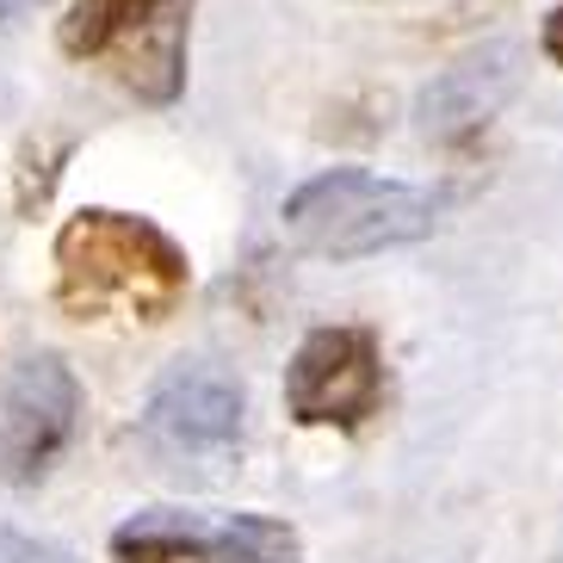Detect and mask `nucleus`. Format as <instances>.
I'll list each match as a JSON object with an SVG mask.
<instances>
[{"instance_id":"f03ea898","label":"nucleus","mask_w":563,"mask_h":563,"mask_svg":"<svg viewBox=\"0 0 563 563\" xmlns=\"http://www.w3.org/2000/svg\"><path fill=\"white\" fill-rule=\"evenodd\" d=\"M279 217L285 235L316 261H365V254L433 235L440 205L421 186L384 180V174H365V167H329V174L303 180Z\"/></svg>"},{"instance_id":"0eeeda50","label":"nucleus","mask_w":563,"mask_h":563,"mask_svg":"<svg viewBox=\"0 0 563 563\" xmlns=\"http://www.w3.org/2000/svg\"><path fill=\"white\" fill-rule=\"evenodd\" d=\"M143 428L167 440L174 452H211L242 433V384L205 360H180L155 384Z\"/></svg>"},{"instance_id":"f257e3e1","label":"nucleus","mask_w":563,"mask_h":563,"mask_svg":"<svg viewBox=\"0 0 563 563\" xmlns=\"http://www.w3.org/2000/svg\"><path fill=\"white\" fill-rule=\"evenodd\" d=\"M186 285H192L186 249L150 217L93 205L56 230V303L81 322H106V316L167 322L180 310Z\"/></svg>"},{"instance_id":"39448f33","label":"nucleus","mask_w":563,"mask_h":563,"mask_svg":"<svg viewBox=\"0 0 563 563\" xmlns=\"http://www.w3.org/2000/svg\"><path fill=\"white\" fill-rule=\"evenodd\" d=\"M112 563H303V545L266 514L150 508L112 532Z\"/></svg>"},{"instance_id":"20e7f679","label":"nucleus","mask_w":563,"mask_h":563,"mask_svg":"<svg viewBox=\"0 0 563 563\" xmlns=\"http://www.w3.org/2000/svg\"><path fill=\"white\" fill-rule=\"evenodd\" d=\"M384 409V347L365 322L310 329L285 365V415L298 428H365Z\"/></svg>"},{"instance_id":"7ed1b4c3","label":"nucleus","mask_w":563,"mask_h":563,"mask_svg":"<svg viewBox=\"0 0 563 563\" xmlns=\"http://www.w3.org/2000/svg\"><path fill=\"white\" fill-rule=\"evenodd\" d=\"M56 44L81 63H112L118 81L150 106L180 100L186 87L180 0H75Z\"/></svg>"},{"instance_id":"6e6552de","label":"nucleus","mask_w":563,"mask_h":563,"mask_svg":"<svg viewBox=\"0 0 563 563\" xmlns=\"http://www.w3.org/2000/svg\"><path fill=\"white\" fill-rule=\"evenodd\" d=\"M0 563H68V558L56 545H44V539H32V532L0 527Z\"/></svg>"},{"instance_id":"1a4fd4ad","label":"nucleus","mask_w":563,"mask_h":563,"mask_svg":"<svg viewBox=\"0 0 563 563\" xmlns=\"http://www.w3.org/2000/svg\"><path fill=\"white\" fill-rule=\"evenodd\" d=\"M539 51L563 68V7H551V13H545V25H539Z\"/></svg>"},{"instance_id":"9d476101","label":"nucleus","mask_w":563,"mask_h":563,"mask_svg":"<svg viewBox=\"0 0 563 563\" xmlns=\"http://www.w3.org/2000/svg\"><path fill=\"white\" fill-rule=\"evenodd\" d=\"M25 7H37V0H0V19H13V13H25Z\"/></svg>"},{"instance_id":"423d86ee","label":"nucleus","mask_w":563,"mask_h":563,"mask_svg":"<svg viewBox=\"0 0 563 563\" xmlns=\"http://www.w3.org/2000/svg\"><path fill=\"white\" fill-rule=\"evenodd\" d=\"M81 421V384L56 353H32L13 365L0 390V483H37L63 459Z\"/></svg>"}]
</instances>
